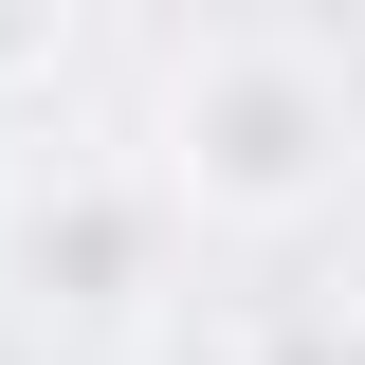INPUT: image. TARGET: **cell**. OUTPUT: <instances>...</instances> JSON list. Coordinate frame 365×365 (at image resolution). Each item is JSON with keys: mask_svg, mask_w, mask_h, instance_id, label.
Masks as SVG:
<instances>
[{"mask_svg": "<svg viewBox=\"0 0 365 365\" xmlns=\"http://www.w3.org/2000/svg\"><path fill=\"white\" fill-rule=\"evenodd\" d=\"M19 292L37 311H128L146 292V201L128 182H37L19 201Z\"/></svg>", "mask_w": 365, "mask_h": 365, "instance_id": "cell-2", "label": "cell"}, {"mask_svg": "<svg viewBox=\"0 0 365 365\" xmlns=\"http://www.w3.org/2000/svg\"><path fill=\"white\" fill-rule=\"evenodd\" d=\"M0 73H55V19H0Z\"/></svg>", "mask_w": 365, "mask_h": 365, "instance_id": "cell-3", "label": "cell"}, {"mask_svg": "<svg viewBox=\"0 0 365 365\" xmlns=\"http://www.w3.org/2000/svg\"><path fill=\"white\" fill-rule=\"evenodd\" d=\"M165 146H182V201H220V220H311L329 182H347V91H329L311 37H201L165 91Z\"/></svg>", "mask_w": 365, "mask_h": 365, "instance_id": "cell-1", "label": "cell"}]
</instances>
